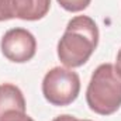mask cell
<instances>
[{
	"label": "cell",
	"instance_id": "cell-6",
	"mask_svg": "<svg viewBox=\"0 0 121 121\" xmlns=\"http://www.w3.org/2000/svg\"><path fill=\"white\" fill-rule=\"evenodd\" d=\"M26 117L23 91L13 83L0 85V121H23Z\"/></svg>",
	"mask_w": 121,
	"mask_h": 121
},
{
	"label": "cell",
	"instance_id": "cell-2",
	"mask_svg": "<svg viewBox=\"0 0 121 121\" xmlns=\"http://www.w3.org/2000/svg\"><path fill=\"white\" fill-rule=\"evenodd\" d=\"M86 101L91 111L100 116H111L121 107V76L111 63H103L93 72Z\"/></svg>",
	"mask_w": 121,
	"mask_h": 121
},
{
	"label": "cell",
	"instance_id": "cell-3",
	"mask_svg": "<svg viewBox=\"0 0 121 121\" xmlns=\"http://www.w3.org/2000/svg\"><path fill=\"white\" fill-rule=\"evenodd\" d=\"M80 91V79L69 68H52L42 80V94L45 100L56 107L72 104Z\"/></svg>",
	"mask_w": 121,
	"mask_h": 121
},
{
	"label": "cell",
	"instance_id": "cell-8",
	"mask_svg": "<svg viewBox=\"0 0 121 121\" xmlns=\"http://www.w3.org/2000/svg\"><path fill=\"white\" fill-rule=\"evenodd\" d=\"M52 121H82V120H78L76 117L69 116V114H63V116H58V117H55Z\"/></svg>",
	"mask_w": 121,
	"mask_h": 121
},
{
	"label": "cell",
	"instance_id": "cell-10",
	"mask_svg": "<svg viewBox=\"0 0 121 121\" xmlns=\"http://www.w3.org/2000/svg\"><path fill=\"white\" fill-rule=\"evenodd\" d=\"M23 121H34V120L31 118L30 116H27V117H26V118H24V120H23Z\"/></svg>",
	"mask_w": 121,
	"mask_h": 121
},
{
	"label": "cell",
	"instance_id": "cell-1",
	"mask_svg": "<svg viewBox=\"0 0 121 121\" xmlns=\"http://www.w3.org/2000/svg\"><path fill=\"white\" fill-rule=\"evenodd\" d=\"M99 44V28L87 16L73 17L58 42L59 60L69 69L79 68L90 59Z\"/></svg>",
	"mask_w": 121,
	"mask_h": 121
},
{
	"label": "cell",
	"instance_id": "cell-11",
	"mask_svg": "<svg viewBox=\"0 0 121 121\" xmlns=\"http://www.w3.org/2000/svg\"><path fill=\"white\" fill-rule=\"evenodd\" d=\"M82 121H90V120H82Z\"/></svg>",
	"mask_w": 121,
	"mask_h": 121
},
{
	"label": "cell",
	"instance_id": "cell-4",
	"mask_svg": "<svg viewBox=\"0 0 121 121\" xmlns=\"http://www.w3.org/2000/svg\"><path fill=\"white\" fill-rule=\"evenodd\" d=\"M0 49L10 62L26 63L35 56L37 39L26 28H11L3 35Z\"/></svg>",
	"mask_w": 121,
	"mask_h": 121
},
{
	"label": "cell",
	"instance_id": "cell-9",
	"mask_svg": "<svg viewBox=\"0 0 121 121\" xmlns=\"http://www.w3.org/2000/svg\"><path fill=\"white\" fill-rule=\"evenodd\" d=\"M116 70L120 73V76H121V49L118 51V54H117V59H116Z\"/></svg>",
	"mask_w": 121,
	"mask_h": 121
},
{
	"label": "cell",
	"instance_id": "cell-5",
	"mask_svg": "<svg viewBox=\"0 0 121 121\" xmlns=\"http://www.w3.org/2000/svg\"><path fill=\"white\" fill-rule=\"evenodd\" d=\"M51 9V0H0V21L20 18L37 21L44 18Z\"/></svg>",
	"mask_w": 121,
	"mask_h": 121
},
{
	"label": "cell",
	"instance_id": "cell-7",
	"mask_svg": "<svg viewBox=\"0 0 121 121\" xmlns=\"http://www.w3.org/2000/svg\"><path fill=\"white\" fill-rule=\"evenodd\" d=\"M59 3V6L70 13H79L83 11L85 9L89 7V4L91 3V0H56Z\"/></svg>",
	"mask_w": 121,
	"mask_h": 121
}]
</instances>
